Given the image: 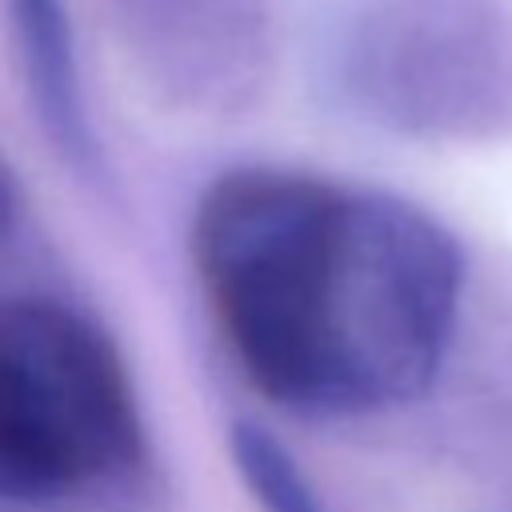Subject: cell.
I'll return each mask as SVG.
<instances>
[{
	"label": "cell",
	"instance_id": "obj_1",
	"mask_svg": "<svg viewBox=\"0 0 512 512\" xmlns=\"http://www.w3.org/2000/svg\"><path fill=\"white\" fill-rule=\"evenodd\" d=\"M192 260L248 380L304 416H368L428 392L464 264L416 204L304 172L236 168L192 216Z\"/></svg>",
	"mask_w": 512,
	"mask_h": 512
},
{
	"label": "cell",
	"instance_id": "obj_2",
	"mask_svg": "<svg viewBox=\"0 0 512 512\" xmlns=\"http://www.w3.org/2000/svg\"><path fill=\"white\" fill-rule=\"evenodd\" d=\"M140 456L132 384L108 336L56 300L0 304V500L40 504Z\"/></svg>",
	"mask_w": 512,
	"mask_h": 512
},
{
	"label": "cell",
	"instance_id": "obj_3",
	"mask_svg": "<svg viewBox=\"0 0 512 512\" xmlns=\"http://www.w3.org/2000/svg\"><path fill=\"white\" fill-rule=\"evenodd\" d=\"M4 4L12 20L20 72L44 132L52 136L60 156H68L72 164H88L96 144H92L88 100L80 84V60L64 0H4Z\"/></svg>",
	"mask_w": 512,
	"mask_h": 512
},
{
	"label": "cell",
	"instance_id": "obj_4",
	"mask_svg": "<svg viewBox=\"0 0 512 512\" xmlns=\"http://www.w3.org/2000/svg\"><path fill=\"white\" fill-rule=\"evenodd\" d=\"M232 460L260 512H324L296 460L256 424L232 428Z\"/></svg>",
	"mask_w": 512,
	"mask_h": 512
},
{
	"label": "cell",
	"instance_id": "obj_5",
	"mask_svg": "<svg viewBox=\"0 0 512 512\" xmlns=\"http://www.w3.org/2000/svg\"><path fill=\"white\" fill-rule=\"evenodd\" d=\"M0 208H4V196H0Z\"/></svg>",
	"mask_w": 512,
	"mask_h": 512
}]
</instances>
